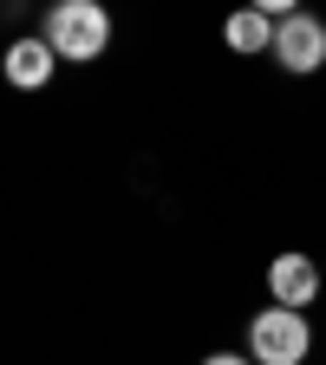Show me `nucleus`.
<instances>
[{
  "instance_id": "4",
  "label": "nucleus",
  "mask_w": 326,
  "mask_h": 365,
  "mask_svg": "<svg viewBox=\"0 0 326 365\" xmlns=\"http://www.w3.org/2000/svg\"><path fill=\"white\" fill-rule=\"evenodd\" d=\"M274 59H281V72H320L326 66V20L320 14H294L274 26Z\"/></svg>"
},
{
  "instance_id": "2",
  "label": "nucleus",
  "mask_w": 326,
  "mask_h": 365,
  "mask_svg": "<svg viewBox=\"0 0 326 365\" xmlns=\"http://www.w3.org/2000/svg\"><path fill=\"white\" fill-rule=\"evenodd\" d=\"M307 352H313L307 313H294V307H261L248 319V359L255 365H307Z\"/></svg>"
},
{
  "instance_id": "6",
  "label": "nucleus",
  "mask_w": 326,
  "mask_h": 365,
  "mask_svg": "<svg viewBox=\"0 0 326 365\" xmlns=\"http://www.w3.org/2000/svg\"><path fill=\"white\" fill-rule=\"evenodd\" d=\"M222 39H228V53H274V20L261 7H242V14H228Z\"/></svg>"
},
{
  "instance_id": "5",
  "label": "nucleus",
  "mask_w": 326,
  "mask_h": 365,
  "mask_svg": "<svg viewBox=\"0 0 326 365\" xmlns=\"http://www.w3.org/2000/svg\"><path fill=\"white\" fill-rule=\"evenodd\" d=\"M0 66H7V85H20V91H46V85H53V72H59V53H53L46 39H14Z\"/></svg>"
},
{
  "instance_id": "1",
  "label": "nucleus",
  "mask_w": 326,
  "mask_h": 365,
  "mask_svg": "<svg viewBox=\"0 0 326 365\" xmlns=\"http://www.w3.org/2000/svg\"><path fill=\"white\" fill-rule=\"evenodd\" d=\"M39 39L53 46L59 59L91 66V59H105V46H111V14L98 7V0H59V7H46Z\"/></svg>"
},
{
  "instance_id": "7",
  "label": "nucleus",
  "mask_w": 326,
  "mask_h": 365,
  "mask_svg": "<svg viewBox=\"0 0 326 365\" xmlns=\"http://www.w3.org/2000/svg\"><path fill=\"white\" fill-rule=\"evenodd\" d=\"M203 365H255V359H248V352H209Z\"/></svg>"
},
{
  "instance_id": "3",
  "label": "nucleus",
  "mask_w": 326,
  "mask_h": 365,
  "mask_svg": "<svg viewBox=\"0 0 326 365\" xmlns=\"http://www.w3.org/2000/svg\"><path fill=\"white\" fill-rule=\"evenodd\" d=\"M320 294H326V261L294 255V248L268 261V307H294V313H307Z\"/></svg>"
}]
</instances>
